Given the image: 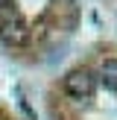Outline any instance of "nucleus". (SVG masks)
<instances>
[{
    "label": "nucleus",
    "mask_w": 117,
    "mask_h": 120,
    "mask_svg": "<svg viewBox=\"0 0 117 120\" xmlns=\"http://www.w3.org/2000/svg\"><path fill=\"white\" fill-rule=\"evenodd\" d=\"M64 91L73 100H88L97 91V76L88 68H76V70H70V73L64 76Z\"/></svg>",
    "instance_id": "1"
},
{
    "label": "nucleus",
    "mask_w": 117,
    "mask_h": 120,
    "mask_svg": "<svg viewBox=\"0 0 117 120\" xmlns=\"http://www.w3.org/2000/svg\"><path fill=\"white\" fill-rule=\"evenodd\" d=\"M0 41L6 47H23L29 41V26L21 21V18H6L0 23Z\"/></svg>",
    "instance_id": "2"
},
{
    "label": "nucleus",
    "mask_w": 117,
    "mask_h": 120,
    "mask_svg": "<svg viewBox=\"0 0 117 120\" xmlns=\"http://www.w3.org/2000/svg\"><path fill=\"white\" fill-rule=\"evenodd\" d=\"M99 79L108 91H117V59H105L99 68Z\"/></svg>",
    "instance_id": "3"
},
{
    "label": "nucleus",
    "mask_w": 117,
    "mask_h": 120,
    "mask_svg": "<svg viewBox=\"0 0 117 120\" xmlns=\"http://www.w3.org/2000/svg\"><path fill=\"white\" fill-rule=\"evenodd\" d=\"M0 18H12V0H0Z\"/></svg>",
    "instance_id": "4"
}]
</instances>
